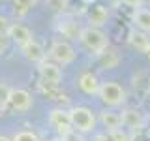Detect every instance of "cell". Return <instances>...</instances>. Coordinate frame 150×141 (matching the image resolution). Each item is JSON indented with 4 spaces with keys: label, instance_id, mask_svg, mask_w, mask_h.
I'll use <instances>...</instances> for the list:
<instances>
[{
    "label": "cell",
    "instance_id": "6da1fadb",
    "mask_svg": "<svg viewBox=\"0 0 150 141\" xmlns=\"http://www.w3.org/2000/svg\"><path fill=\"white\" fill-rule=\"evenodd\" d=\"M79 41H81V45L84 49H88L90 53L98 55V56H101L107 49H109V38H107V34L101 30V28L84 26Z\"/></svg>",
    "mask_w": 150,
    "mask_h": 141
},
{
    "label": "cell",
    "instance_id": "7a4b0ae2",
    "mask_svg": "<svg viewBox=\"0 0 150 141\" xmlns=\"http://www.w3.org/2000/svg\"><path fill=\"white\" fill-rule=\"evenodd\" d=\"M98 98H100L107 107H120L128 100V94H126L122 85L115 83V81H103Z\"/></svg>",
    "mask_w": 150,
    "mask_h": 141
},
{
    "label": "cell",
    "instance_id": "3957f363",
    "mask_svg": "<svg viewBox=\"0 0 150 141\" xmlns=\"http://www.w3.org/2000/svg\"><path fill=\"white\" fill-rule=\"evenodd\" d=\"M69 119H71V128L77 130L79 134H86L92 132L96 126V115L92 113V109L84 105H77L69 109Z\"/></svg>",
    "mask_w": 150,
    "mask_h": 141
},
{
    "label": "cell",
    "instance_id": "277c9868",
    "mask_svg": "<svg viewBox=\"0 0 150 141\" xmlns=\"http://www.w3.org/2000/svg\"><path fill=\"white\" fill-rule=\"evenodd\" d=\"M47 58L53 60V62L58 64V66H68L77 58V53H75V49L68 43V41L54 40L53 43H51L49 51H47Z\"/></svg>",
    "mask_w": 150,
    "mask_h": 141
},
{
    "label": "cell",
    "instance_id": "5b68a950",
    "mask_svg": "<svg viewBox=\"0 0 150 141\" xmlns=\"http://www.w3.org/2000/svg\"><path fill=\"white\" fill-rule=\"evenodd\" d=\"M38 73H40V81L49 83V85H58L62 81V70H60V66L54 64L49 58H45L41 64H38Z\"/></svg>",
    "mask_w": 150,
    "mask_h": 141
},
{
    "label": "cell",
    "instance_id": "8992f818",
    "mask_svg": "<svg viewBox=\"0 0 150 141\" xmlns=\"http://www.w3.org/2000/svg\"><path fill=\"white\" fill-rule=\"evenodd\" d=\"M8 105L11 107L13 111H19V113L30 111V107H32V94L28 92L26 88H11Z\"/></svg>",
    "mask_w": 150,
    "mask_h": 141
},
{
    "label": "cell",
    "instance_id": "52a82bcc",
    "mask_svg": "<svg viewBox=\"0 0 150 141\" xmlns=\"http://www.w3.org/2000/svg\"><path fill=\"white\" fill-rule=\"evenodd\" d=\"M120 117H122V126H126V128L133 132L144 128V113L139 111L137 107H124L120 111Z\"/></svg>",
    "mask_w": 150,
    "mask_h": 141
},
{
    "label": "cell",
    "instance_id": "ba28073f",
    "mask_svg": "<svg viewBox=\"0 0 150 141\" xmlns=\"http://www.w3.org/2000/svg\"><path fill=\"white\" fill-rule=\"evenodd\" d=\"M49 124L54 126L56 132L64 134V132L71 130V119H69V111L62 109V107H54V109L49 111Z\"/></svg>",
    "mask_w": 150,
    "mask_h": 141
},
{
    "label": "cell",
    "instance_id": "9c48e42d",
    "mask_svg": "<svg viewBox=\"0 0 150 141\" xmlns=\"http://www.w3.org/2000/svg\"><path fill=\"white\" fill-rule=\"evenodd\" d=\"M128 45L141 55H150V36L137 28H131L128 32Z\"/></svg>",
    "mask_w": 150,
    "mask_h": 141
},
{
    "label": "cell",
    "instance_id": "30bf717a",
    "mask_svg": "<svg viewBox=\"0 0 150 141\" xmlns=\"http://www.w3.org/2000/svg\"><path fill=\"white\" fill-rule=\"evenodd\" d=\"M8 38H11V41H15V43L21 47L28 45L34 38H32V32L30 28L25 26L23 23H11V26H9V32H8Z\"/></svg>",
    "mask_w": 150,
    "mask_h": 141
},
{
    "label": "cell",
    "instance_id": "8fae6325",
    "mask_svg": "<svg viewBox=\"0 0 150 141\" xmlns=\"http://www.w3.org/2000/svg\"><path fill=\"white\" fill-rule=\"evenodd\" d=\"M79 88L84 92V94H88V96H98L100 94V88H101V83H100V79L96 77V73H92V72H84L79 75Z\"/></svg>",
    "mask_w": 150,
    "mask_h": 141
},
{
    "label": "cell",
    "instance_id": "7c38bea8",
    "mask_svg": "<svg viewBox=\"0 0 150 141\" xmlns=\"http://www.w3.org/2000/svg\"><path fill=\"white\" fill-rule=\"evenodd\" d=\"M107 19H109V9L103 4H94L90 8V11L86 13L88 26H92V28H101L107 23Z\"/></svg>",
    "mask_w": 150,
    "mask_h": 141
},
{
    "label": "cell",
    "instance_id": "4fadbf2b",
    "mask_svg": "<svg viewBox=\"0 0 150 141\" xmlns=\"http://www.w3.org/2000/svg\"><path fill=\"white\" fill-rule=\"evenodd\" d=\"M21 53H23V56H25L26 60H30V62H34V64H41L47 58V53H45L43 45H41L38 40H32L28 45H25L21 49Z\"/></svg>",
    "mask_w": 150,
    "mask_h": 141
},
{
    "label": "cell",
    "instance_id": "5bb4252c",
    "mask_svg": "<svg viewBox=\"0 0 150 141\" xmlns=\"http://www.w3.org/2000/svg\"><path fill=\"white\" fill-rule=\"evenodd\" d=\"M56 28H58V32L64 38H68V40H79V38H81V32H83V28L79 26V23L75 21V19H71V17L60 19Z\"/></svg>",
    "mask_w": 150,
    "mask_h": 141
},
{
    "label": "cell",
    "instance_id": "9a60e30c",
    "mask_svg": "<svg viewBox=\"0 0 150 141\" xmlns=\"http://www.w3.org/2000/svg\"><path fill=\"white\" fill-rule=\"evenodd\" d=\"M131 23H133V28L150 36V9L148 8H143V6L135 8L133 13H131Z\"/></svg>",
    "mask_w": 150,
    "mask_h": 141
},
{
    "label": "cell",
    "instance_id": "2e32d148",
    "mask_svg": "<svg viewBox=\"0 0 150 141\" xmlns=\"http://www.w3.org/2000/svg\"><path fill=\"white\" fill-rule=\"evenodd\" d=\"M100 120H101V124L107 128V132L120 130V128H122V117H120V113H116V111H112V109L101 111Z\"/></svg>",
    "mask_w": 150,
    "mask_h": 141
},
{
    "label": "cell",
    "instance_id": "e0dca14e",
    "mask_svg": "<svg viewBox=\"0 0 150 141\" xmlns=\"http://www.w3.org/2000/svg\"><path fill=\"white\" fill-rule=\"evenodd\" d=\"M100 62H101V66H103V70H115L116 66L120 64V55H118V51L116 49H107L105 53H103L101 56H100Z\"/></svg>",
    "mask_w": 150,
    "mask_h": 141
},
{
    "label": "cell",
    "instance_id": "ac0fdd59",
    "mask_svg": "<svg viewBox=\"0 0 150 141\" xmlns=\"http://www.w3.org/2000/svg\"><path fill=\"white\" fill-rule=\"evenodd\" d=\"M9 94H11V88H9L4 81H0V113H4V109L8 107Z\"/></svg>",
    "mask_w": 150,
    "mask_h": 141
},
{
    "label": "cell",
    "instance_id": "d6986e66",
    "mask_svg": "<svg viewBox=\"0 0 150 141\" xmlns=\"http://www.w3.org/2000/svg\"><path fill=\"white\" fill-rule=\"evenodd\" d=\"M11 139L13 141H41L40 135H38L36 132H32V130H21V132H17Z\"/></svg>",
    "mask_w": 150,
    "mask_h": 141
},
{
    "label": "cell",
    "instance_id": "ffe728a7",
    "mask_svg": "<svg viewBox=\"0 0 150 141\" xmlns=\"http://www.w3.org/2000/svg\"><path fill=\"white\" fill-rule=\"evenodd\" d=\"M60 137V141H84V137H83V134H79L77 130H68V132H64V134H60L58 135Z\"/></svg>",
    "mask_w": 150,
    "mask_h": 141
},
{
    "label": "cell",
    "instance_id": "44dd1931",
    "mask_svg": "<svg viewBox=\"0 0 150 141\" xmlns=\"http://www.w3.org/2000/svg\"><path fill=\"white\" fill-rule=\"evenodd\" d=\"M109 137L111 141H129V135H128V132H124V130H112L109 132Z\"/></svg>",
    "mask_w": 150,
    "mask_h": 141
},
{
    "label": "cell",
    "instance_id": "7402d4cb",
    "mask_svg": "<svg viewBox=\"0 0 150 141\" xmlns=\"http://www.w3.org/2000/svg\"><path fill=\"white\" fill-rule=\"evenodd\" d=\"M9 26H11L9 19H8L6 15H2V13H0V38L8 36V32H9Z\"/></svg>",
    "mask_w": 150,
    "mask_h": 141
},
{
    "label": "cell",
    "instance_id": "603a6c76",
    "mask_svg": "<svg viewBox=\"0 0 150 141\" xmlns=\"http://www.w3.org/2000/svg\"><path fill=\"white\" fill-rule=\"evenodd\" d=\"M13 6H15V11L19 13H25L28 8L34 6V2H13Z\"/></svg>",
    "mask_w": 150,
    "mask_h": 141
},
{
    "label": "cell",
    "instance_id": "cb8c5ba5",
    "mask_svg": "<svg viewBox=\"0 0 150 141\" xmlns=\"http://www.w3.org/2000/svg\"><path fill=\"white\" fill-rule=\"evenodd\" d=\"M94 141H111V137H109V134H96Z\"/></svg>",
    "mask_w": 150,
    "mask_h": 141
},
{
    "label": "cell",
    "instance_id": "d4e9b609",
    "mask_svg": "<svg viewBox=\"0 0 150 141\" xmlns=\"http://www.w3.org/2000/svg\"><path fill=\"white\" fill-rule=\"evenodd\" d=\"M6 51V43H4V38H0V55H4Z\"/></svg>",
    "mask_w": 150,
    "mask_h": 141
},
{
    "label": "cell",
    "instance_id": "484cf974",
    "mask_svg": "<svg viewBox=\"0 0 150 141\" xmlns=\"http://www.w3.org/2000/svg\"><path fill=\"white\" fill-rule=\"evenodd\" d=\"M0 141H13V139L8 137V135H0Z\"/></svg>",
    "mask_w": 150,
    "mask_h": 141
},
{
    "label": "cell",
    "instance_id": "4316f807",
    "mask_svg": "<svg viewBox=\"0 0 150 141\" xmlns=\"http://www.w3.org/2000/svg\"><path fill=\"white\" fill-rule=\"evenodd\" d=\"M146 134H148V137H150V128H148V130H146Z\"/></svg>",
    "mask_w": 150,
    "mask_h": 141
},
{
    "label": "cell",
    "instance_id": "83f0119b",
    "mask_svg": "<svg viewBox=\"0 0 150 141\" xmlns=\"http://www.w3.org/2000/svg\"><path fill=\"white\" fill-rule=\"evenodd\" d=\"M148 88H150V81H148Z\"/></svg>",
    "mask_w": 150,
    "mask_h": 141
}]
</instances>
